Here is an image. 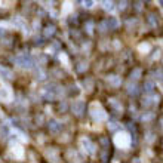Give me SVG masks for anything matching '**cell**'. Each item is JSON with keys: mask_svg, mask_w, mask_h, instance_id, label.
Instances as JSON below:
<instances>
[{"mask_svg": "<svg viewBox=\"0 0 163 163\" xmlns=\"http://www.w3.org/2000/svg\"><path fill=\"white\" fill-rule=\"evenodd\" d=\"M102 8L108 12H111L114 9V3H113V0H102Z\"/></svg>", "mask_w": 163, "mask_h": 163, "instance_id": "8fae6325", "label": "cell"}, {"mask_svg": "<svg viewBox=\"0 0 163 163\" xmlns=\"http://www.w3.org/2000/svg\"><path fill=\"white\" fill-rule=\"evenodd\" d=\"M105 27H107L105 22H101V24H99V30H101V31H105Z\"/></svg>", "mask_w": 163, "mask_h": 163, "instance_id": "4316f807", "label": "cell"}, {"mask_svg": "<svg viewBox=\"0 0 163 163\" xmlns=\"http://www.w3.org/2000/svg\"><path fill=\"white\" fill-rule=\"evenodd\" d=\"M160 2H162V5H163V0H160Z\"/></svg>", "mask_w": 163, "mask_h": 163, "instance_id": "836d02e7", "label": "cell"}, {"mask_svg": "<svg viewBox=\"0 0 163 163\" xmlns=\"http://www.w3.org/2000/svg\"><path fill=\"white\" fill-rule=\"evenodd\" d=\"M0 99H3V101L11 99V90L8 87H0Z\"/></svg>", "mask_w": 163, "mask_h": 163, "instance_id": "ba28073f", "label": "cell"}, {"mask_svg": "<svg viewBox=\"0 0 163 163\" xmlns=\"http://www.w3.org/2000/svg\"><path fill=\"white\" fill-rule=\"evenodd\" d=\"M162 123H163V122H162Z\"/></svg>", "mask_w": 163, "mask_h": 163, "instance_id": "e575fe53", "label": "cell"}, {"mask_svg": "<svg viewBox=\"0 0 163 163\" xmlns=\"http://www.w3.org/2000/svg\"><path fill=\"white\" fill-rule=\"evenodd\" d=\"M15 64L21 68H24V70H30V68H33L34 61L28 55H19V56L15 58Z\"/></svg>", "mask_w": 163, "mask_h": 163, "instance_id": "3957f363", "label": "cell"}, {"mask_svg": "<svg viewBox=\"0 0 163 163\" xmlns=\"http://www.w3.org/2000/svg\"><path fill=\"white\" fill-rule=\"evenodd\" d=\"M150 49H151V46H150L148 43H143V44H139V46H138V51L141 52V54H148Z\"/></svg>", "mask_w": 163, "mask_h": 163, "instance_id": "4fadbf2b", "label": "cell"}, {"mask_svg": "<svg viewBox=\"0 0 163 163\" xmlns=\"http://www.w3.org/2000/svg\"><path fill=\"white\" fill-rule=\"evenodd\" d=\"M3 34H5V30H2V28H0V37H2Z\"/></svg>", "mask_w": 163, "mask_h": 163, "instance_id": "1f68e13d", "label": "cell"}, {"mask_svg": "<svg viewBox=\"0 0 163 163\" xmlns=\"http://www.w3.org/2000/svg\"><path fill=\"white\" fill-rule=\"evenodd\" d=\"M87 33H92V22H87Z\"/></svg>", "mask_w": 163, "mask_h": 163, "instance_id": "4dcf8cb0", "label": "cell"}, {"mask_svg": "<svg viewBox=\"0 0 163 163\" xmlns=\"http://www.w3.org/2000/svg\"><path fill=\"white\" fill-rule=\"evenodd\" d=\"M48 126H49V131L54 132V133H55V132H59V129H61V123L56 122V120H51Z\"/></svg>", "mask_w": 163, "mask_h": 163, "instance_id": "30bf717a", "label": "cell"}, {"mask_svg": "<svg viewBox=\"0 0 163 163\" xmlns=\"http://www.w3.org/2000/svg\"><path fill=\"white\" fill-rule=\"evenodd\" d=\"M151 104V98H148V97H145L144 99H143V105H145V107H148Z\"/></svg>", "mask_w": 163, "mask_h": 163, "instance_id": "484cf974", "label": "cell"}, {"mask_svg": "<svg viewBox=\"0 0 163 163\" xmlns=\"http://www.w3.org/2000/svg\"><path fill=\"white\" fill-rule=\"evenodd\" d=\"M141 2H147V0H141Z\"/></svg>", "mask_w": 163, "mask_h": 163, "instance_id": "d6a6232c", "label": "cell"}, {"mask_svg": "<svg viewBox=\"0 0 163 163\" xmlns=\"http://www.w3.org/2000/svg\"><path fill=\"white\" fill-rule=\"evenodd\" d=\"M108 129L116 131V129H117V123H116V122H108Z\"/></svg>", "mask_w": 163, "mask_h": 163, "instance_id": "d4e9b609", "label": "cell"}, {"mask_svg": "<svg viewBox=\"0 0 163 163\" xmlns=\"http://www.w3.org/2000/svg\"><path fill=\"white\" fill-rule=\"evenodd\" d=\"M151 117H153L151 114H147V116H143V120H150Z\"/></svg>", "mask_w": 163, "mask_h": 163, "instance_id": "83f0119b", "label": "cell"}, {"mask_svg": "<svg viewBox=\"0 0 163 163\" xmlns=\"http://www.w3.org/2000/svg\"><path fill=\"white\" fill-rule=\"evenodd\" d=\"M148 21H150V24H151L153 27L157 25V19L154 18V15H148Z\"/></svg>", "mask_w": 163, "mask_h": 163, "instance_id": "7402d4cb", "label": "cell"}, {"mask_svg": "<svg viewBox=\"0 0 163 163\" xmlns=\"http://www.w3.org/2000/svg\"><path fill=\"white\" fill-rule=\"evenodd\" d=\"M34 77H36V80H39V82H43V80L46 79V73L43 71L42 68H37V70H36V76H34Z\"/></svg>", "mask_w": 163, "mask_h": 163, "instance_id": "7c38bea8", "label": "cell"}, {"mask_svg": "<svg viewBox=\"0 0 163 163\" xmlns=\"http://www.w3.org/2000/svg\"><path fill=\"white\" fill-rule=\"evenodd\" d=\"M0 74H2L5 79H8V80H12L13 79V73L11 71L9 68H6V67H0Z\"/></svg>", "mask_w": 163, "mask_h": 163, "instance_id": "52a82bcc", "label": "cell"}, {"mask_svg": "<svg viewBox=\"0 0 163 163\" xmlns=\"http://www.w3.org/2000/svg\"><path fill=\"white\" fill-rule=\"evenodd\" d=\"M138 86L135 85V83H129L128 85V94H131V95H136L138 94Z\"/></svg>", "mask_w": 163, "mask_h": 163, "instance_id": "5bb4252c", "label": "cell"}, {"mask_svg": "<svg viewBox=\"0 0 163 163\" xmlns=\"http://www.w3.org/2000/svg\"><path fill=\"white\" fill-rule=\"evenodd\" d=\"M101 144H102V145H107V144H108L107 138H101Z\"/></svg>", "mask_w": 163, "mask_h": 163, "instance_id": "f546056e", "label": "cell"}, {"mask_svg": "<svg viewBox=\"0 0 163 163\" xmlns=\"http://www.w3.org/2000/svg\"><path fill=\"white\" fill-rule=\"evenodd\" d=\"M126 6H128V2H126V0H120V2H119V11H125Z\"/></svg>", "mask_w": 163, "mask_h": 163, "instance_id": "44dd1931", "label": "cell"}, {"mask_svg": "<svg viewBox=\"0 0 163 163\" xmlns=\"http://www.w3.org/2000/svg\"><path fill=\"white\" fill-rule=\"evenodd\" d=\"M110 102H111V105H113V107H114L116 110H117V111H122V105H120V104H119L117 101H116L114 98H113V99H111Z\"/></svg>", "mask_w": 163, "mask_h": 163, "instance_id": "ffe728a7", "label": "cell"}, {"mask_svg": "<svg viewBox=\"0 0 163 163\" xmlns=\"http://www.w3.org/2000/svg\"><path fill=\"white\" fill-rule=\"evenodd\" d=\"M82 145H83V148H85L87 153H90V154H94V153L97 151L95 144L92 143L90 139H87V138H82Z\"/></svg>", "mask_w": 163, "mask_h": 163, "instance_id": "277c9868", "label": "cell"}, {"mask_svg": "<svg viewBox=\"0 0 163 163\" xmlns=\"http://www.w3.org/2000/svg\"><path fill=\"white\" fill-rule=\"evenodd\" d=\"M71 110H73V113H74L76 116H82V114H83V111H85V104H83L82 101H77V102H74V104H73Z\"/></svg>", "mask_w": 163, "mask_h": 163, "instance_id": "5b68a950", "label": "cell"}, {"mask_svg": "<svg viewBox=\"0 0 163 163\" xmlns=\"http://www.w3.org/2000/svg\"><path fill=\"white\" fill-rule=\"evenodd\" d=\"M90 116L95 122H102V120L107 119V114L99 104H92L90 105Z\"/></svg>", "mask_w": 163, "mask_h": 163, "instance_id": "6da1fadb", "label": "cell"}, {"mask_svg": "<svg viewBox=\"0 0 163 163\" xmlns=\"http://www.w3.org/2000/svg\"><path fill=\"white\" fill-rule=\"evenodd\" d=\"M153 89H154V83L153 82H145L144 83V90L145 92H148V94H150V92H153Z\"/></svg>", "mask_w": 163, "mask_h": 163, "instance_id": "ac0fdd59", "label": "cell"}, {"mask_svg": "<svg viewBox=\"0 0 163 163\" xmlns=\"http://www.w3.org/2000/svg\"><path fill=\"white\" fill-rule=\"evenodd\" d=\"M114 143L119 148H128L131 145V135L126 132H119L114 136Z\"/></svg>", "mask_w": 163, "mask_h": 163, "instance_id": "7a4b0ae2", "label": "cell"}, {"mask_svg": "<svg viewBox=\"0 0 163 163\" xmlns=\"http://www.w3.org/2000/svg\"><path fill=\"white\" fill-rule=\"evenodd\" d=\"M70 9H71V3H70V2H65V3H64V13H67Z\"/></svg>", "mask_w": 163, "mask_h": 163, "instance_id": "cb8c5ba5", "label": "cell"}, {"mask_svg": "<svg viewBox=\"0 0 163 163\" xmlns=\"http://www.w3.org/2000/svg\"><path fill=\"white\" fill-rule=\"evenodd\" d=\"M108 83H110L113 87H119L120 83H122V79H120V76L111 74V76H108Z\"/></svg>", "mask_w": 163, "mask_h": 163, "instance_id": "8992f818", "label": "cell"}, {"mask_svg": "<svg viewBox=\"0 0 163 163\" xmlns=\"http://www.w3.org/2000/svg\"><path fill=\"white\" fill-rule=\"evenodd\" d=\"M139 77H141V68H135L133 71L131 73V79H133V80H138Z\"/></svg>", "mask_w": 163, "mask_h": 163, "instance_id": "2e32d148", "label": "cell"}, {"mask_svg": "<svg viewBox=\"0 0 163 163\" xmlns=\"http://www.w3.org/2000/svg\"><path fill=\"white\" fill-rule=\"evenodd\" d=\"M160 101V95H154V98H153V102H159Z\"/></svg>", "mask_w": 163, "mask_h": 163, "instance_id": "f1b7e54d", "label": "cell"}, {"mask_svg": "<svg viewBox=\"0 0 163 163\" xmlns=\"http://www.w3.org/2000/svg\"><path fill=\"white\" fill-rule=\"evenodd\" d=\"M94 5H95V2H94V0H83V6H85L86 9L94 8Z\"/></svg>", "mask_w": 163, "mask_h": 163, "instance_id": "d6986e66", "label": "cell"}, {"mask_svg": "<svg viewBox=\"0 0 163 163\" xmlns=\"http://www.w3.org/2000/svg\"><path fill=\"white\" fill-rule=\"evenodd\" d=\"M55 34V27L54 25H48L44 28V37H51Z\"/></svg>", "mask_w": 163, "mask_h": 163, "instance_id": "9a60e30c", "label": "cell"}, {"mask_svg": "<svg viewBox=\"0 0 163 163\" xmlns=\"http://www.w3.org/2000/svg\"><path fill=\"white\" fill-rule=\"evenodd\" d=\"M105 24H107V27H108L110 30H116V28L119 27V21L116 19V18H110V19L105 21Z\"/></svg>", "mask_w": 163, "mask_h": 163, "instance_id": "9c48e42d", "label": "cell"}, {"mask_svg": "<svg viewBox=\"0 0 163 163\" xmlns=\"http://www.w3.org/2000/svg\"><path fill=\"white\" fill-rule=\"evenodd\" d=\"M12 151L16 154V157H18V159H21V157H22V148H21L19 145H16V144H15V145H12Z\"/></svg>", "mask_w": 163, "mask_h": 163, "instance_id": "e0dca14e", "label": "cell"}, {"mask_svg": "<svg viewBox=\"0 0 163 163\" xmlns=\"http://www.w3.org/2000/svg\"><path fill=\"white\" fill-rule=\"evenodd\" d=\"M87 68V65H86V62H80L79 65H77V70L79 71H85V70Z\"/></svg>", "mask_w": 163, "mask_h": 163, "instance_id": "603a6c76", "label": "cell"}]
</instances>
